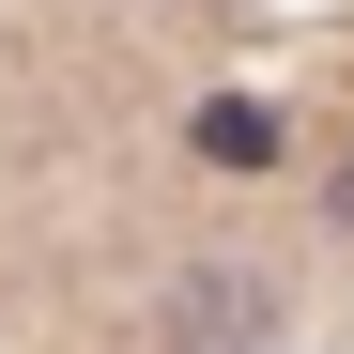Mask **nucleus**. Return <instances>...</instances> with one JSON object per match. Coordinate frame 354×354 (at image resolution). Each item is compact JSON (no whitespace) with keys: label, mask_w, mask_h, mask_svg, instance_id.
Masks as SVG:
<instances>
[{"label":"nucleus","mask_w":354,"mask_h":354,"mask_svg":"<svg viewBox=\"0 0 354 354\" xmlns=\"http://www.w3.org/2000/svg\"><path fill=\"white\" fill-rule=\"evenodd\" d=\"M201 154H216V169H277V108L216 93V108H201Z\"/></svg>","instance_id":"1"},{"label":"nucleus","mask_w":354,"mask_h":354,"mask_svg":"<svg viewBox=\"0 0 354 354\" xmlns=\"http://www.w3.org/2000/svg\"><path fill=\"white\" fill-rule=\"evenodd\" d=\"M339 231H354V169H339Z\"/></svg>","instance_id":"2"}]
</instances>
